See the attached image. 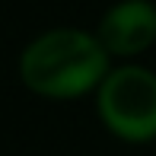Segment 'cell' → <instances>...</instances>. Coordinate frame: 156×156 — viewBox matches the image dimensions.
Wrapping results in <instances>:
<instances>
[{"mask_svg":"<svg viewBox=\"0 0 156 156\" xmlns=\"http://www.w3.org/2000/svg\"><path fill=\"white\" fill-rule=\"evenodd\" d=\"M112 70V54L96 32L58 26L35 35L19 54V80L29 93L54 102L83 99L99 89Z\"/></svg>","mask_w":156,"mask_h":156,"instance_id":"1","label":"cell"},{"mask_svg":"<svg viewBox=\"0 0 156 156\" xmlns=\"http://www.w3.org/2000/svg\"><path fill=\"white\" fill-rule=\"evenodd\" d=\"M96 115L112 137L124 144L156 140V70L121 61L96 89Z\"/></svg>","mask_w":156,"mask_h":156,"instance_id":"2","label":"cell"},{"mask_svg":"<svg viewBox=\"0 0 156 156\" xmlns=\"http://www.w3.org/2000/svg\"><path fill=\"white\" fill-rule=\"evenodd\" d=\"M102 48L118 61H134L156 45V3L153 0H118L102 13L96 26Z\"/></svg>","mask_w":156,"mask_h":156,"instance_id":"3","label":"cell"}]
</instances>
